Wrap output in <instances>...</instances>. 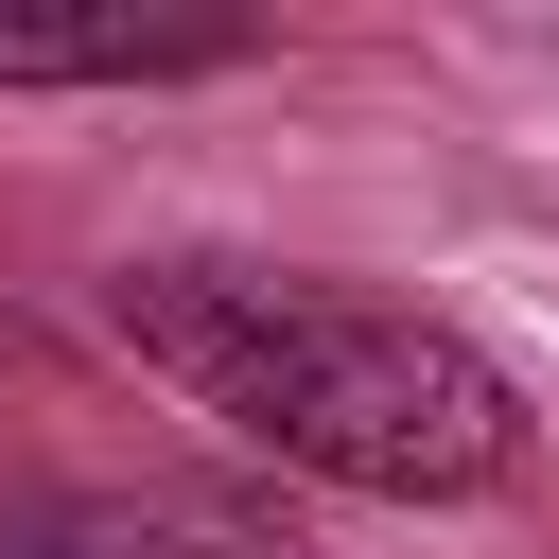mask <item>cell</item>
<instances>
[{"label": "cell", "instance_id": "obj_2", "mask_svg": "<svg viewBox=\"0 0 559 559\" xmlns=\"http://www.w3.org/2000/svg\"><path fill=\"white\" fill-rule=\"evenodd\" d=\"M0 559H297L262 489H192V472H0Z\"/></svg>", "mask_w": 559, "mask_h": 559}, {"label": "cell", "instance_id": "obj_1", "mask_svg": "<svg viewBox=\"0 0 559 559\" xmlns=\"http://www.w3.org/2000/svg\"><path fill=\"white\" fill-rule=\"evenodd\" d=\"M122 349L175 367L210 419H245L280 472L314 489H384V507H454L524 472V402L472 332L332 297V280H262V262H140L122 280Z\"/></svg>", "mask_w": 559, "mask_h": 559}, {"label": "cell", "instance_id": "obj_3", "mask_svg": "<svg viewBox=\"0 0 559 559\" xmlns=\"http://www.w3.org/2000/svg\"><path fill=\"white\" fill-rule=\"evenodd\" d=\"M245 17H0V87H157V70H227Z\"/></svg>", "mask_w": 559, "mask_h": 559}]
</instances>
